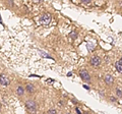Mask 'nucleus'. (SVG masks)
I'll use <instances>...</instances> for the list:
<instances>
[{
	"instance_id": "12",
	"label": "nucleus",
	"mask_w": 122,
	"mask_h": 114,
	"mask_svg": "<svg viewBox=\"0 0 122 114\" xmlns=\"http://www.w3.org/2000/svg\"><path fill=\"white\" fill-rule=\"evenodd\" d=\"M70 36H71L72 39H75V38H76V34H75V32H72V33L70 34Z\"/></svg>"
},
{
	"instance_id": "6",
	"label": "nucleus",
	"mask_w": 122,
	"mask_h": 114,
	"mask_svg": "<svg viewBox=\"0 0 122 114\" xmlns=\"http://www.w3.org/2000/svg\"><path fill=\"white\" fill-rule=\"evenodd\" d=\"M104 81H105V83H107V85H112V83H114V78L111 74H106L105 78H104Z\"/></svg>"
},
{
	"instance_id": "3",
	"label": "nucleus",
	"mask_w": 122,
	"mask_h": 114,
	"mask_svg": "<svg viewBox=\"0 0 122 114\" xmlns=\"http://www.w3.org/2000/svg\"><path fill=\"white\" fill-rule=\"evenodd\" d=\"M79 75H81V78L83 79V81H86V82H90L91 81V75L85 69H81V71H79Z\"/></svg>"
},
{
	"instance_id": "7",
	"label": "nucleus",
	"mask_w": 122,
	"mask_h": 114,
	"mask_svg": "<svg viewBox=\"0 0 122 114\" xmlns=\"http://www.w3.org/2000/svg\"><path fill=\"white\" fill-rule=\"evenodd\" d=\"M25 90L28 91V92H30V93H34L36 91L35 87H34V85H32V83H28V85L25 86Z\"/></svg>"
},
{
	"instance_id": "14",
	"label": "nucleus",
	"mask_w": 122,
	"mask_h": 114,
	"mask_svg": "<svg viewBox=\"0 0 122 114\" xmlns=\"http://www.w3.org/2000/svg\"><path fill=\"white\" fill-rule=\"evenodd\" d=\"M119 62H120V63H121V64H122V58H121V59H120V60H119Z\"/></svg>"
},
{
	"instance_id": "1",
	"label": "nucleus",
	"mask_w": 122,
	"mask_h": 114,
	"mask_svg": "<svg viewBox=\"0 0 122 114\" xmlns=\"http://www.w3.org/2000/svg\"><path fill=\"white\" fill-rule=\"evenodd\" d=\"M25 107L29 110L30 113H36L37 112V104L35 103V101L33 100H29L25 102Z\"/></svg>"
},
{
	"instance_id": "4",
	"label": "nucleus",
	"mask_w": 122,
	"mask_h": 114,
	"mask_svg": "<svg viewBox=\"0 0 122 114\" xmlns=\"http://www.w3.org/2000/svg\"><path fill=\"white\" fill-rule=\"evenodd\" d=\"M101 63V58L99 56H93L91 58V64L95 67H98Z\"/></svg>"
},
{
	"instance_id": "9",
	"label": "nucleus",
	"mask_w": 122,
	"mask_h": 114,
	"mask_svg": "<svg viewBox=\"0 0 122 114\" xmlns=\"http://www.w3.org/2000/svg\"><path fill=\"white\" fill-rule=\"evenodd\" d=\"M115 66H116V69L119 71V73H122V64H121L119 61H117V62L115 63Z\"/></svg>"
},
{
	"instance_id": "5",
	"label": "nucleus",
	"mask_w": 122,
	"mask_h": 114,
	"mask_svg": "<svg viewBox=\"0 0 122 114\" xmlns=\"http://www.w3.org/2000/svg\"><path fill=\"white\" fill-rule=\"evenodd\" d=\"M0 83L3 86H8L9 85V79L7 78L4 74H0Z\"/></svg>"
},
{
	"instance_id": "2",
	"label": "nucleus",
	"mask_w": 122,
	"mask_h": 114,
	"mask_svg": "<svg viewBox=\"0 0 122 114\" xmlns=\"http://www.w3.org/2000/svg\"><path fill=\"white\" fill-rule=\"evenodd\" d=\"M51 20H52L51 14L49 12H45L41 17V22H42V25H44V26H48L49 24H50Z\"/></svg>"
},
{
	"instance_id": "11",
	"label": "nucleus",
	"mask_w": 122,
	"mask_h": 114,
	"mask_svg": "<svg viewBox=\"0 0 122 114\" xmlns=\"http://www.w3.org/2000/svg\"><path fill=\"white\" fill-rule=\"evenodd\" d=\"M116 94H117V96L118 97H121L122 96V92H121V90H119V89H116Z\"/></svg>"
},
{
	"instance_id": "10",
	"label": "nucleus",
	"mask_w": 122,
	"mask_h": 114,
	"mask_svg": "<svg viewBox=\"0 0 122 114\" xmlns=\"http://www.w3.org/2000/svg\"><path fill=\"white\" fill-rule=\"evenodd\" d=\"M56 113H57V112H56V110H55V109H50L46 114H56Z\"/></svg>"
},
{
	"instance_id": "15",
	"label": "nucleus",
	"mask_w": 122,
	"mask_h": 114,
	"mask_svg": "<svg viewBox=\"0 0 122 114\" xmlns=\"http://www.w3.org/2000/svg\"><path fill=\"white\" fill-rule=\"evenodd\" d=\"M0 24H2V21H1V16H0Z\"/></svg>"
},
{
	"instance_id": "8",
	"label": "nucleus",
	"mask_w": 122,
	"mask_h": 114,
	"mask_svg": "<svg viewBox=\"0 0 122 114\" xmlns=\"http://www.w3.org/2000/svg\"><path fill=\"white\" fill-rule=\"evenodd\" d=\"M16 93H17L18 96H22V95H24V93H25L24 88H22V87H18L17 90H16Z\"/></svg>"
},
{
	"instance_id": "13",
	"label": "nucleus",
	"mask_w": 122,
	"mask_h": 114,
	"mask_svg": "<svg viewBox=\"0 0 122 114\" xmlns=\"http://www.w3.org/2000/svg\"><path fill=\"white\" fill-rule=\"evenodd\" d=\"M111 100H112V101H115V100H116V99H115V98H114V97H111Z\"/></svg>"
}]
</instances>
